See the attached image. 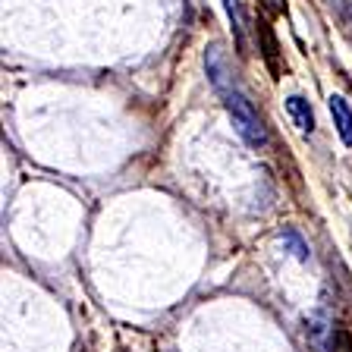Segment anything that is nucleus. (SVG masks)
Returning <instances> with one entry per match:
<instances>
[{"label":"nucleus","mask_w":352,"mask_h":352,"mask_svg":"<svg viewBox=\"0 0 352 352\" xmlns=\"http://www.w3.org/2000/svg\"><path fill=\"white\" fill-rule=\"evenodd\" d=\"M261 3H264V10H267L271 16H277V13H283L286 10V0H261Z\"/></svg>","instance_id":"0eeeda50"},{"label":"nucleus","mask_w":352,"mask_h":352,"mask_svg":"<svg viewBox=\"0 0 352 352\" xmlns=\"http://www.w3.org/2000/svg\"><path fill=\"white\" fill-rule=\"evenodd\" d=\"M327 104H330V117H333V126H337L343 145L352 148V110H349V104H346V98L330 95Z\"/></svg>","instance_id":"7ed1b4c3"},{"label":"nucleus","mask_w":352,"mask_h":352,"mask_svg":"<svg viewBox=\"0 0 352 352\" xmlns=\"http://www.w3.org/2000/svg\"><path fill=\"white\" fill-rule=\"evenodd\" d=\"M223 10H227L230 22H233V35H236V44H239V51L245 47V10H242L239 0H223Z\"/></svg>","instance_id":"39448f33"},{"label":"nucleus","mask_w":352,"mask_h":352,"mask_svg":"<svg viewBox=\"0 0 352 352\" xmlns=\"http://www.w3.org/2000/svg\"><path fill=\"white\" fill-rule=\"evenodd\" d=\"M286 110H289L293 123L299 126L302 132H311V129H315V113H311V107H308L305 98H299V95L286 98Z\"/></svg>","instance_id":"20e7f679"},{"label":"nucleus","mask_w":352,"mask_h":352,"mask_svg":"<svg viewBox=\"0 0 352 352\" xmlns=\"http://www.w3.org/2000/svg\"><path fill=\"white\" fill-rule=\"evenodd\" d=\"M223 95V104L230 110V120H233L236 132H239L242 139L249 142L252 148H264L267 145V129H264L261 117H258V110L252 107V101L242 95L236 85H230L227 91H220Z\"/></svg>","instance_id":"f257e3e1"},{"label":"nucleus","mask_w":352,"mask_h":352,"mask_svg":"<svg viewBox=\"0 0 352 352\" xmlns=\"http://www.w3.org/2000/svg\"><path fill=\"white\" fill-rule=\"evenodd\" d=\"M205 66H208V76H211V82H214V88H217V91H227L230 85H236L233 73H230L227 57H223V51H220L217 44H211V47H208Z\"/></svg>","instance_id":"f03ea898"},{"label":"nucleus","mask_w":352,"mask_h":352,"mask_svg":"<svg viewBox=\"0 0 352 352\" xmlns=\"http://www.w3.org/2000/svg\"><path fill=\"white\" fill-rule=\"evenodd\" d=\"M283 242L289 245V249H293V255L299 258V261H308V245L293 233V230H286V233H283Z\"/></svg>","instance_id":"423d86ee"}]
</instances>
